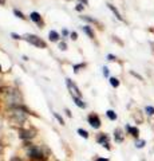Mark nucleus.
I'll return each mask as SVG.
<instances>
[{
    "label": "nucleus",
    "mask_w": 154,
    "mask_h": 161,
    "mask_svg": "<svg viewBox=\"0 0 154 161\" xmlns=\"http://www.w3.org/2000/svg\"><path fill=\"white\" fill-rule=\"evenodd\" d=\"M98 142L102 144L106 149H110V145H109V137L106 134H101V136H99V137H98Z\"/></svg>",
    "instance_id": "nucleus-6"
},
{
    "label": "nucleus",
    "mask_w": 154,
    "mask_h": 161,
    "mask_svg": "<svg viewBox=\"0 0 154 161\" xmlns=\"http://www.w3.org/2000/svg\"><path fill=\"white\" fill-rule=\"evenodd\" d=\"M107 7H109V9H110V11H111V12H113V14H114V15H115V18H117V19H118V20H121V22H122V20H123V18H122V15L119 14V11H118V9H117V8H115V7H114V6H113V4H107Z\"/></svg>",
    "instance_id": "nucleus-7"
},
{
    "label": "nucleus",
    "mask_w": 154,
    "mask_h": 161,
    "mask_svg": "<svg viewBox=\"0 0 154 161\" xmlns=\"http://www.w3.org/2000/svg\"><path fill=\"white\" fill-rule=\"evenodd\" d=\"M28 155L31 156V157H34V158H43V155H42V152L38 149V148H35V147L30 148Z\"/></svg>",
    "instance_id": "nucleus-4"
},
{
    "label": "nucleus",
    "mask_w": 154,
    "mask_h": 161,
    "mask_svg": "<svg viewBox=\"0 0 154 161\" xmlns=\"http://www.w3.org/2000/svg\"><path fill=\"white\" fill-rule=\"evenodd\" d=\"M81 67H83V64H76L75 67H74L75 69V73H78V69H81Z\"/></svg>",
    "instance_id": "nucleus-26"
},
{
    "label": "nucleus",
    "mask_w": 154,
    "mask_h": 161,
    "mask_svg": "<svg viewBox=\"0 0 154 161\" xmlns=\"http://www.w3.org/2000/svg\"><path fill=\"white\" fill-rule=\"evenodd\" d=\"M48 38H50V40H53V42H56L59 39V34L56 31H50V34H48Z\"/></svg>",
    "instance_id": "nucleus-12"
},
{
    "label": "nucleus",
    "mask_w": 154,
    "mask_h": 161,
    "mask_svg": "<svg viewBox=\"0 0 154 161\" xmlns=\"http://www.w3.org/2000/svg\"><path fill=\"white\" fill-rule=\"evenodd\" d=\"M14 14L18 16V18H20V19H26V16H24L23 14H22L20 11H18V9H14Z\"/></svg>",
    "instance_id": "nucleus-20"
},
{
    "label": "nucleus",
    "mask_w": 154,
    "mask_h": 161,
    "mask_svg": "<svg viewBox=\"0 0 154 161\" xmlns=\"http://www.w3.org/2000/svg\"><path fill=\"white\" fill-rule=\"evenodd\" d=\"M107 59H109V61H115L117 58L113 55V54H109V55H107Z\"/></svg>",
    "instance_id": "nucleus-23"
},
{
    "label": "nucleus",
    "mask_w": 154,
    "mask_h": 161,
    "mask_svg": "<svg viewBox=\"0 0 154 161\" xmlns=\"http://www.w3.org/2000/svg\"><path fill=\"white\" fill-rule=\"evenodd\" d=\"M126 130H127V133L130 136H133V137H135V138L140 137V130H138V128H135V126L126 125Z\"/></svg>",
    "instance_id": "nucleus-5"
},
{
    "label": "nucleus",
    "mask_w": 154,
    "mask_h": 161,
    "mask_svg": "<svg viewBox=\"0 0 154 161\" xmlns=\"http://www.w3.org/2000/svg\"><path fill=\"white\" fill-rule=\"evenodd\" d=\"M30 18H31L32 20L35 22V23H42V16L38 14V12H31Z\"/></svg>",
    "instance_id": "nucleus-8"
},
{
    "label": "nucleus",
    "mask_w": 154,
    "mask_h": 161,
    "mask_svg": "<svg viewBox=\"0 0 154 161\" xmlns=\"http://www.w3.org/2000/svg\"><path fill=\"white\" fill-rule=\"evenodd\" d=\"M82 30H83V31L86 32V34H87L90 38H94V32L91 31V28H90L89 26H83V27H82Z\"/></svg>",
    "instance_id": "nucleus-17"
},
{
    "label": "nucleus",
    "mask_w": 154,
    "mask_h": 161,
    "mask_svg": "<svg viewBox=\"0 0 154 161\" xmlns=\"http://www.w3.org/2000/svg\"><path fill=\"white\" fill-rule=\"evenodd\" d=\"M103 75H105V77H109V69L106 67V66L103 67Z\"/></svg>",
    "instance_id": "nucleus-22"
},
{
    "label": "nucleus",
    "mask_w": 154,
    "mask_h": 161,
    "mask_svg": "<svg viewBox=\"0 0 154 161\" xmlns=\"http://www.w3.org/2000/svg\"><path fill=\"white\" fill-rule=\"evenodd\" d=\"M114 137H115V141L117 142H122L123 141V136H122V132H121V129H117L115 132H114Z\"/></svg>",
    "instance_id": "nucleus-10"
},
{
    "label": "nucleus",
    "mask_w": 154,
    "mask_h": 161,
    "mask_svg": "<svg viewBox=\"0 0 154 161\" xmlns=\"http://www.w3.org/2000/svg\"><path fill=\"white\" fill-rule=\"evenodd\" d=\"M145 145H146V141H145V140H138V138H137V141H135V148H138V149H142Z\"/></svg>",
    "instance_id": "nucleus-16"
},
{
    "label": "nucleus",
    "mask_w": 154,
    "mask_h": 161,
    "mask_svg": "<svg viewBox=\"0 0 154 161\" xmlns=\"http://www.w3.org/2000/svg\"><path fill=\"white\" fill-rule=\"evenodd\" d=\"M0 71H1V66H0Z\"/></svg>",
    "instance_id": "nucleus-32"
},
{
    "label": "nucleus",
    "mask_w": 154,
    "mask_h": 161,
    "mask_svg": "<svg viewBox=\"0 0 154 161\" xmlns=\"http://www.w3.org/2000/svg\"><path fill=\"white\" fill-rule=\"evenodd\" d=\"M66 85H67V87H68V90H70L71 95L73 97H79V98H81L82 93L79 91V89L76 87V85L71 81V79H66Z\"/></svg>",
    "instance_id": "nucleus-2"
},
{
    "label": "nucleus",
    "mask_w": 154,
    "mask_h": 161,
    "mask_svg": "<svg viewBox=\"0 0 154 161\" xmlns=\"http://www.w3.org/2000/svg\"><path fill=\"white\" fill-rule=\"evenodd\" d=\"M96 161H109V158H105V157H99V158H96Z\"/></svg>",
    "instance_id": "nucleus-29"
},
{
    "label": "nucleus",
    "mask_w": 154,
    "mask_h": 161,
    "mask_svg": "<svg viewBox=\"0 0 154 161\" xmlns=\"http://www.w3.org/2000/svg\"><path fill=\"white\" fill-rule=\"evenodd\" d=\"M11 36H12L14 39H20V36H19L18 34H11Z\"/></svg>",
    "instance_id": "nucleus-28"
},
{
    "label": "nucleus",
    "mask_w": 154,
    "mask_h": 161,
    "mask_svg": "<svg viewBox=\"0 0 154 161\" xmlns=\"http://www.w3.org/2000/svg\"><path fill=\"white\" fill-rule=\"evenodd\" d=\"M26 40L28 42V43L34 44L35 47H39V48H46V42L43 40V39H40L39 36L36 35H27L26 36Z\"/></svg>",
    "instance_id": "nucleus-1"
},
{
    "label": "nucleus",
    "mask_w": 154,
    "mask_h": 161,
    "mask_svg": "<svg viewBox=\"0 0 154 161\" xmlns=\"http://www.w3.org/2000/svg\"><path fill=\"white\" fill-rule=\"evenodd\" d=\"M110 85L113 86V87L117 89V87L119 86V79L115 78V77H111V78H110Z\"/></svg>",
    "instance_id": "nucleus-14"
},
{
    "label": "nucleus",
    "mask_w": 154,
    "mask_h": 161,
    "mask_svg": "<svg viewBox=\"0 0 154 161\" xmlns=\"http://www.w3.org/2000/svg\"><path fill=\"white\" fill-rule=\"evenodd\" d=\"M71 38H73L74 40H75V39L78 38V35H76V32H71Z\"/></svg>",
    "instance_id": "nucleus-27"
},
{
    "label": "nucleus",
    "mask_w": 154,
    "mask_h": 161,
    "mask_svg": "<svg viewBox=\"0 0 154 161\" xmlns=\"http://www.w3.org/2000/svg\"><path fill=\"white\" fill-rule=\"evenodd\" d=\"M78 133H79V136H82L83 138H89V133L84 130V129H78Z\"/></svg>",
    "instance_id": "nucleus-19"
},
{
    "label": "nucleus",
    "mask_w": 154,
    "mask_h": 161,
    "mask_svg": "<svg viewBox=\"0 0 154 161\" xmlns=\"http://www.w3.org/2000/svg\"><path fill=\"white\" fill-rule=\"evenodd\" d=\"M83 9V6L82 4H78V7H76V11H82Z\"/></svg>",
    "instance_id": "nucleus-30"
},
{
    "label": "nucleus",
    "mask_w": 154,
    "mask_h": 161,
    "mask_svg": "<svg viewBox=\"0 0 154 161\" xmlns=\"http://www.w3.org/2000/svg\"><path fill=\"white\" fill-rule=\"evenodd\" d=\"M66 43H60V44H59V48H60V50H67V48H66Z\"/></svg>",
    "instance_id": "nucleus-24"
},
{
    "label": "nucleus",
    "mask_w": 154,
    "mask_h": 161,
    "mask_svg": "<svg viewBox=\"0 0 154 161\" xmlns=\"http://www.w3.org/2000/svg\"><path fill=\"white\" fill-rule=\"evenodd\" d=\"M22 111L19 110V109H15L14 110V116L16 117V120H19L22 122V121H24V118H26V114H20Z\"/></svg>",
    "instance_id": "nucleus-9"
},
{
    "label": "nucleus",
    "mask_w": 154,
    "mask_h": 161,
    "mask_svg": "<svg viewBox=\"0 0 154 161\" xmlns=\"http://www.w3.org/2000/svg\"><path fill=\"white\" fill-rule=\"evenodd\" d=\"M145 113L148 116H150V117H154V106H146Z\"/></svg>",
    "instance_id": "nucleus-15"
},
{
    "label": "nucleus",
    "mask_w": 154,
    "mask_h": 161,
    "mask_svg": "<svg viewBox=\"0 0 154 161\" xmlns=\"http://www.w3.org/2000/svg\"><path fill=\"white\" fill-rule=\"evenodd\" d=\"M4 1H6V0H0V4H4Z\"/></svg>",
    "instance_id": "nucleus-31"
},
{
    "label": "nucleus",
    "mask_w": 154,
    "mask_h": 161,
    "mask_svg": "<svg viewBox=\"0 0 154 161\" xmlns=\"http://www.w3.org/2000/svg\"><path fill=\"white\" fill-rule=\"evenodd\" d=\"M54 116H55V118L59 121V123H62V125H64V121H63V118H62L58 114V113H54Z\"/></svg>",
    "instance_id": "nucleus-21"
},
{
    "label": "nucleus",
    "mask_w": 154,
    "mask_h": 161,
    "mask_svg": "<svg viewBox=\"0 0 154 161\" xmlns=\"http://www.w3.org/2000/svg\"><path fill=\"white\" fill-rule=\"evenodd\" d=\"M19 136H20L22 138H31L32 137L31 133H30V132H24V130H20V134H19Z\"/></svg>",
    "instance_id": "nucleus-18"
},
{
    "label": "nucleus",
    "mask_w": 154,
    "mask_h": 161,
    "mask_svg": "<svg viewBox=\"0 0 154 161\" xmlns=\"http://www.w3.org/2000/svg\"><path fill=\"white\" fill-rule=\"evenodd\" d=\"M106 116H107L109 120H111V121L117 120V113L114 110H107V111H106Z\"/></svg>",
    "instance_id": "nucleus-13"
},
{
    "label": "nucleus",
    "mask_w": 154,
    "mask_h": 161,
    "mask_svg": "<svg viewBox=\"0 0 154 161\" xmlns=\"http://www.w3.org/2000/svg\"><path fill=\"white\" fill-rule=\"evenodd\" d=\"M87 120H89V123H90L94 129H99V128H101V120H99V117L96 114H90Z\"/></svg>",
    "instance_id": "nucleus-3"
},
{
    "label": "nucleus",
    "mask_w": 154,
    "mask_h": 161,
    "mask_svg": "<svg viewBox=\"0 0 154 161\" xmlns=\"http://www.w3.org/2000/svg\"><path fill=\"white\" fill-rule=\"evenodd\" d=\"M131 74H133L134 77H137V78H138V79H141V81H142V79H143L142 77H141V75H138V74H137V73H134V71H131Z\"/></svg>",
    "instance_id": "nucleus-25"
},
{
    "label": "nucleus",
    "mask_w": 154,
    "mask_h": 161,
    "mask_svg": "<svg viewBox=\"0 0 154 161\" xmlns=\"http://www.w3.org/2000/svg\"><path fill=\"white\" fill-rule=\"evenodd\" d=\"M73 100H74V102H75V105L76 106H79V108H86V103L83 102V101L79 98V97H73Z\"/></svg>",
    "instance_id": "nucleus-11"
}]
</instances>
